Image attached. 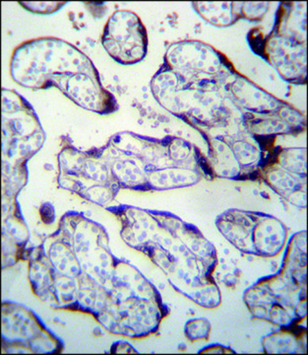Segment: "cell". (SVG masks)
<instances>
[{
  "label": "cell",
  "instance_id": "1",
  "mask_svg": "<svg viewBox=\"0 0 308 355\" xmlns=\"http://www.w3.org/2000/svg\"><path fill=\"white\" fill-rule=\"evenodd\" d=\"M240 98H242V104L246 108L255 110L259 112L272 111L276 108L275 101L272 98H266L267 95L261 92L254 87L252 84L248 83H242V91H240Z\"/></svg>",
  "mask_w": 308,
  "mask_h": 355
}]
</instances>
